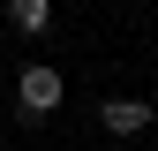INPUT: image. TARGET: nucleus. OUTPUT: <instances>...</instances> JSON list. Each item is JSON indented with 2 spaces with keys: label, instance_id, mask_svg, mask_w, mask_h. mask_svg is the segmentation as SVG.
I'll use <instances>...</instances> for the list:
<instances>
[{
  "label": "nucleus",
  "instance_id": "f257e3e1",
  "mask_svg": "<svg viewBox=\"0 0 158 151\" xmlns=\"http://www.w3.org/2000/svg\"><path fill=\"white\" fill-rule=\"evenodd\" d=\"M60 98H68V76H60V68H45V61H30L23 76H15V106H23L30 121H38V113H53Z\"/></svg>",
  "mask_w": 158,
  "mask_h": 151
},
{
  "label": "nucleus",
  "instance_id": "f03ea898",
  "mask_svg": "<svg viewBox=\"0 0 158 151\" xmlns=\"http://www.w3.org/2000/svg\"><path fill=\"white\" fill-rule=\"evenodd\" d=\"M0 23H8V30H23L30 45H38V38L53 30V0H8V8H0Z\"/></svg>",
  "mask_w": 158,
  "mask_h": 151
},
{
  "label": "nucleus",
  "instance_id": "7ed1b4c3",
  "mask_svg": "<svg viewBox=\"0 0 158 151\" xmlns=\"http://www.w3.org/2000/svg\"><path fill=\"white\" fill-rule=\"evenodd\" d=\"M98 121H106L113 136H143V128H151V106H143V98H106Z\"/></svg>",
  "mask_w": 158,
  "mask_h": 151
},
{
  "label": "nucleus",
  "instance_id": "20e7f679",
  "mask_svg": "<svg viewBox=\"0 0 158 151\" xmlns=\"http://www.w3.org/2000/svg\"><path fill=\"white\" fill-rule=\"evenodd\" d=\"M0 30H8V23H0Z\"/></svg>",
  "mask_w": 158,
  "mask_h": 151
}]
</instances>
